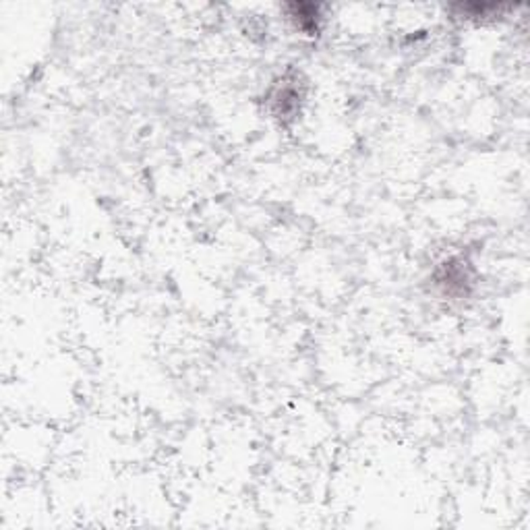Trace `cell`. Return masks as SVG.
I'll use <instances>...</instances> for the list:
<instances>
[{"mask_svg":"<svg viewBox=\"0 0 530 530\" xmlns=\"http://www.w3.org/2000/svg\"><path fill=\"white\" fill-rule=\"evenodd\" d=\"M297 83L298 81H292V83H280L272 90V96H270L272 115L280 118V121L295 118L298 108H301L303 91H301V85Z\"/></svg>","mask_w":530,"mask_h":530,"instance_id":"1","label":"cell"}]
</instances>
